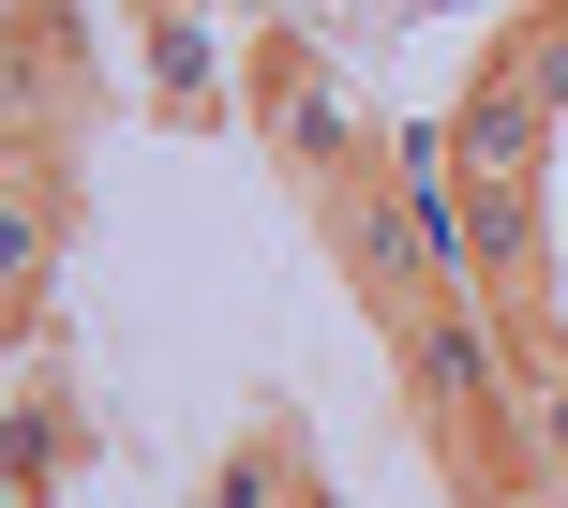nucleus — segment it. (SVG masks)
Returning a JSON list of instances; mask_svg holds the SVG:
<instances>
[{
  "instance_id": "nucleus-3",
  "label": "nucleus",
  "mask_w": 568,
  "mask_h": 508,
  "mask_svg": "<svg viewBox=\"0 0 568 508\" xmlns=\"http://www.w3.org/2000/svg\"><path fill=\"white\" fill-rule=\"evenodd\" d=\"M554 16H568V0H554Z\"/></svg>"
},
{
  "instance_id": "nucleus-2",
  "label": "nucleus",
  "mask_w": 568,
  "mask_h": 508,
  "mask_svg": "<svg viewBox=\"0 0 568 508\" xmlns=\"http://www.w3.org/2000/svg\"><path fill=\"white\" fill-rule=\"evenodd\" d=\"M195 508H329V479H314L284 434H240V449L210 464V494H195Z\"/></svg>"
},
{
  "instance_id": "nucleus-1",
  "label": "nucleus",
  "mask_w": 568,
  "mask_h": 508,
  "mask_svg": "<svg viewBox=\"0 0 568 508\" xmlns=\"http://www.w3.org/2000/svg\"><path fill=\"white\" fill-rule=\"evenodd\" d=\"M255 120H270V150H284V180H300V195H329V180H359L374 150V105L359 90L329 75V45H314V30H284V45L255 60Z\"/></svg>"
}]
</instances>
